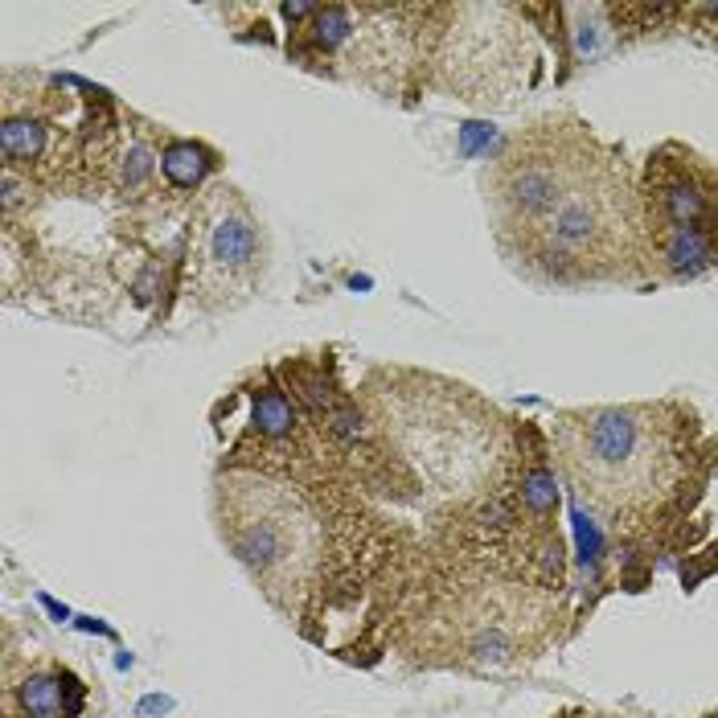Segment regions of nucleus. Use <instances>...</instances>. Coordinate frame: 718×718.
<instances>
[{
	"instance_id": "5",
	"label": "nucleus",
	"mask_w": 718,
	"mask_h": 718,
	"mask_svg": "<svg viewBox=\"0 0 718 718\" xmlns=\"http://www.w3.org/2000/svg\"><path fill=\"white\" fill-rule=\"evenodd\" d=\"M309 517L300 514L296 497L275 485H246L243 502H234L231 543L246 567L275 579L280 570H296L309 558Z\"/></svg>"
},
{
	"instance_id": "6",
	"label": "nucleus",
	"mask_w": 718,
	"mask_h": 718,
	"mask_svg": "<svg viewBox=\"0 0 718 718\" xmlns=\"http://www.w3.org/2000/svg\"><path fill=\"white\" fill-rule=\"evenodd\" d=\"M669 231L718 234V173L690 152H678V161H669V152H661L649 164L645 234Z\"/></svg>"
},
{
	"instance_id": "2",
	"label": "nucleus",
	"mask_w": 718,
	"mask_h": 718,
	"mask_svg": "<svg viewBox=\"0 0 718 718\" xmlns=\"http://www.w3.org/2000/svg\"><path fill=\"white\" fill-rule=\"evenodd\" d=\"M563 461L596 502L628 505L649 497L669 473V432L649 407H599L563 419Z\"/></svg>"
},
{
	"instance_id": "10",
	"label": "nucleus",
	"mask_w": 718,
	"mask_h": 718,
	"mask_svg": "<svg viewBox=\"0 0 718 718\" xmlns=\"http://www.w3.org/2000/svg\"><path fill=\"white\" fill-rule=\"evenodd\" d=\"M522 502H526L529 514L538 517H550L558 505V488H555V476H550V468H529V476L522 481Z\"/></svg>"
},
{
	"instance_id": "3",
	"label": "nucleus",
	"mask_w": 718,
	"mask_h": 718,
	"mask_svg": "<svg viewBox=\"0 0 718 718\" xmlns=\"http://www.w3.org/2000/svg\"><path fill=\"white\" fill-rule=\"evenodd\" d=\"M599 144L579 123H534L493 161L485 193L505 246H517L596 161Z\"/></svg>"
},
{
	"instance_id": "11",
	"label": "nucleus",
	"mask_w": 718,
	"mask_h": 718,
	"mask_svg": "<svg viewBox=\"0 0 718 718\" xmlns=\"http://www.w3.org/2000/svg\"><path fill=\"white\" fill-rule=\"evenodd\" d=\"M255 427L263 435H284L292 432V407L280 391H263L255 398Z\"/></svg>"
},
{
	"instance_id": "8",
	"label": "nucleus",
	"mask_w": 718,
	"mask_h": 718,
	"mask_svg": "<svg viewBox=\"0 0 718 718\" xmlns=\"http://www.w3.org/2000/svg\"><path fill=\"white\" fill-rule=\"evenodd\" d=\"M0 152H4L9 169L38 161L41 152H45V123L29 120V115H9L4 132H0Z\"/></svg>"
},
{
	"instance_id": "7",
	"label": "nucleus",
	"mask_w": 718,
	"mask_h": 718,
	"mask_svg": "<svg viewBox=\"0 0 718 718\" xmlns=\"http://www.w3.org/2000/svg\"><path fill=\"white\" fill-rule=\"evenodd\" d=\"M210 152L202 144H190V140H176L169 144L161 156V173L164 181L173 185V190H198L202 185V176L210 173Z\"/></svg>"
},
{
	"instance_id": "12",
	"label": "nucleus",
	"mask_w": 718,
	"mask_h": 718,
	"mask_svg": "<svg viewBox=\"0 0 718 718\" xmlns=\"http://www.w3.org/2000/svg\"><path fill=\"white\" fill-rule=\"evenodd\" d=\"M128 169H123V181H128V185H140V181H144V176H149V169H152V161H149V149H144V144H136V149H132V156H128Z\"/></svg>"
},
{
	"instance_id": "1",
	"label": "nucleus",
	"mask_w": 718,
	"mask_h": 718,
	"mask_svg": "<svg viewBox=\"0 0 718 718\" xmlns=\"http://www.w3.org/2000/svg\"><path fill=\"white\" fill-rule=\"evenodd\" d=\"M509 251L529 272L555 284L611 280L628 272L649 251V234L624 164L599 149L567 198Z\"/></svg>"
},
{
	"instance_id": "4",
	"label": "nucleus",
	"mask_w": 718,
	"mask_h": 718,
	"mask_svg": "<svg viewBox=\"0 0 718 718\" xmlns=\"http://www.w3.org/2000/svg\"><path fill=\"white\" fill-rule=\"evenodd\" d=\"M267 243L255 210L234 185H210L193 210L190 284L205 309H231L263 280Z\"/></svg>"
},
{
	"instance_id": "9",
	"label": "nucleus",
	"mask_w": 718,
	"mask_h": 718,
	"mask_svg": "<svg viewBox=\"0 0 718 718\" xmlns=\"http://www.w3.org/2000/svg\"><path fill=\"white\" fill-rule=\"evenodd\" d=\"M21 706L29 718H54L62 715V681L58 678H29L21 686Z\"/></svg>"
}]
</instances>
